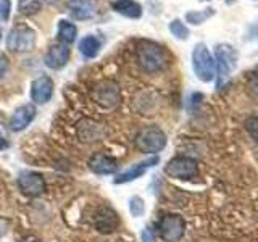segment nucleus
Wrapping results in <instances>:
<instances>
[{
	"mask_svg": "<svg viewBox=\"0 0 258 242\" xmlns=\"http://www.w3.org/2000/svg\"><path fill=\"white\" fill-rule=\"evenodd\" d=\"M8 145H10V144H8V141L5 139L4 136H0V150H4V149H8Z\"/></svg>",
	"mask_w": 258,
	"mask_h": 242,
	"instance_id": "nucleus-32",
	"label": "nucleus"
},
{
	"mask_svg": "<svg viewBox=\"0 0 258 242\" xmlns=\"http://www.w3.org/2000/svg\"><path fill=\"white\" fill-rule=\"evenodd\" d=\"M111 8L116 13L131 20H137L142 16V5L137 4L136 0H115V2L111 4Z\"/></svg>",
	"mask_w": 258,
	"mask_h": 242,
	"instance_id": "nucleus-18",
	"label": "nucleus"
},
{
	"mask_svg": "<svg viewBox=\"0 0 258 242\" xmlns=\"http://www.w3.org/2000/svg\"><path fill=\"white\" fill-rule=\"evenodd\" d=\"M10 8H12V0H0V18L4 21H7L8 16H10Z\"/></svg>",
	"mask_w": 258,
	"mask_h": 242,
	"instance_id": "nucleus-26",
	"label": "nucleus"
},
{
	"mask_svg": "<svg viewBox=\"0 0 258 242\" xmlns=\"http://www.w3.org/2000/svg\"><path fill=\"white\" fill-rule=\"evenodd\" d=\"M89 169L95 174H115L118 169V161L116 158H113L110 155H105V153H95L91 158H89Z\"/></svg>",
	"mask_w": 258,
	"mask_h": 242,
	"instance_id": "nucleus-16",
	"label": "nucleus"
},
{
	"mask_svg": "<svg viewBox=\"0 0 258 242\" xmlns=\"http://www.w3.org/2000/svg\"><path fill=\"white\" fill-rule=\"evenodd\" d=\"M192 68L202 83H210L215 78V58L205 44H197L192 50Z\"/></svg>",
	"mask_w": 258,
	"mask_h": 242,
	"instance_id": "nucleus-4",
	"label": "nucleus"
},
{
	"mask_svg": "<svg viewBox=\"0 0 258 242\" xmlns=\"http://www.w3.org/2000/svg\"><path fill=\"white\" fill-rule=\"evenodd\" d=\"M245 129L248 134L252 136V139L258 144V116H250L245 119Z\"/></svg>",
	"mask_w": 258,
	"mask_h": 242,
	"instance_id": "nucleus-25",
	"label": "nucleus"
},
{
	"mask_svg": "<svg viewBox=\"0 0 258 242\" xmlns=\"http://www.w3.org/2000/svg\"><path fill=\"white\" fill-rule=\"evenodd\" d=\"M165 173L174 179H190L199 174V165L190 157H174L166 163Z\"/></svg>",
	"mask_w": 258,
	"mask_h": 242,
	"instance_id": "nucleus-8",
	"label": "nucleus"
},
{
	"mask_svg": "<svg viewBox=\"0 0 258 242\" xmlns=\"http://www.w3.org/2000/svg\"><path fill=\"white\" fill-rule=\"evenodd\" d=\"M8 226H10V223H8L7 220H4V218H0V239H2L8 232Z\"/></svg>",
	"mask_w": 258,
	"mask_h": 242,
	"instance_id": "nucleus-29",
	"label": "nucleus"
},
{
	"mask_svg": "<svg viewBox=\"0 0 258 242\" xmlns=\"http://www.w3.org/2000/svg\"><path fill=\"white\" fill-rule=\"evenodd\" d=\"M36 118V107L34 103H26L23 107L16 108L15 113L10 118V129L13 133H20L23 129H26L31 121Z\"/></svg>",
	"mask_w": 258,
	"mask_h": 242,
	"instance_id": "nucleus-15",
	"label": "nucleus"
},
{
	"mask_svg": "<svg viewBox=\"0 0 258 242\" xmlns=\"http://www.w3.org/2000/svg\"><path fill=\"white\" fill-rule=\"evenodd\" d=\"M0 39H2V29H0Z\"/></svg>",
	"mask_w": 258,
	"mask_h": 242,
	"instance_id": "nucleus-34",
	"label": "nucleus"
},
{
	"mask_svg": "<svg viewBox=\"0 0 258 242\" xmlns=\"http://www.w3.org/2000/svg\"><path fill=\"white\" fill-rule=\"evenodd\" d=\"M160 161V158L155 155V157H150L147 160H142L139 161V163H134L129 169H126L124 173H121L115 177V184H123V183H131L134 179H137V177H141L145 171H147L149 168L155 166L157 163Z\"/></svg>",
	"mask_w": 258,
	"mask_h": 242,
	"instance_id": "nucleus-17",
	"label": "nucleus"
},
{
	"mask_svg": "<svg viewBox=\"0 0 258 242\" xmlns=\"http://www.w3.org/2000/svg\"><path fill=\"white\" fill-rule=\"evenodd\" d=\"M137 65L145 73H158L166 68L168 65V53L161 45L152 40H141L136 48Z\"/></svg>",
	"mask_w": 258,
	"mask_h": 242,
	"instance_id": "nucleus-1",
	"label": "nucleus"
},
{
	"mask_svg": "<svg viewBox=\"0 0 258 242\" xmlns=\"http://www.w3.org/2000/svg\"><path fill=\"white\" fill-rule=\"evenodd\" d=\"M36 40V31L26 24H20V26H15L8 34L7 48L16 53H26L34 48Z\"/></svg>",
	"mask_w": 258,
	"mask_h": 242,
	"instance_id": "nucleus-6",
	"label": "nucleus"
},
{
	"mask_svg": "<svg viewBox=\"0 0 258 242\" xmlns=\"http://www.w3.org/2000/svg\"><path fill=\"white\" fill-rule=\"evenodd\" d=\"M157 229L165 242H179L185 232V221L181 215L168 213L160 218Z\"/></svg>",
	"mask_w": 258,
	"mask_h": 242,
	"instance_id": "nucleus-7",
	"label": "nucleus"
},
{
	"mask_svg": "<svg viewBox=\"0 0 258 242\" xmlns=\"http://www.w3.org/2000/svg\"><path fill=\"white\" fill-rule=\"evenodd\" d=\"M45 0H18V12L20 15H36L44 8Z\"/></svg>",
	"mask_w": 258,
	"mask_h": 242,
	"instance_id": "nucleus-21",
	"label": "nucleus"
},
{
	"mask_svg": "<svg viewBox=\"0 0 258 242\" xmlns=\"http://www.w3.org/2000/svg\"><path fill=\"white\" fill-rule=\"evenodd\" d=\"M169 31H171V34L179 40H185L189 37V28L185 26L181 20H173L169 23Z\"/></svg>",
	"mask_w": 258,
	"mask_h": 242,
	"instance_id": "nucleus-23",
	"label": "nucleus"
},
{
	"mask_svg": "<svg viewBox=\"0 0 258 242\" xmlns=\"http://www.w3.org/2000/svg\"><path fill=\"white\" fill-rule=\"evenodd\" d=\"M215 75L218 76L216 87L218 91L224 89L229 83L231 73L236 70L239 55L236 47H232L229 44H218L215 47Z\"/></svg>",
	"mask_w": 258,
	"mask_h": 242,
	"instance_id": "nucleus-2",
	"label": "nucleus"
},
{
	"mask_svg": "<svg viewBox=\"0 0 258 242\" xmlns=\"http://www.w3.org/2000/svg\"><path fill=\"white\" fill-rule=\"evenodd\" d=\"M20 242H42L40 240L37 236H32V234H29V236H26V237H23Z\"/></svg>",
	"mask_w": 258,
	"mask_h": 242,
	"instance_id": "nucleus-31",
	"label": "nucleus"
},
{
	"mask_svg": "<svg viewBox=\"0 0 258 242\" xmlns=\"http://www.w3.org/2000/svg\"><path fill=\"white\" fill-rule=\"evenodd\" d=\"M141 239H142V242H153V239H155V232H153L152 228H144L142 234H141Z\"/></svg>",
	"mask_w": 258,
	"mask_h": 242,
	"instance_id": "nucleus-27",
	"label": "nucleus"
},
{
	"mask_svg": "<svg viewBox=\"0 0 258 242\" xmlns=\"http://www.w3.org/2000/svg\"><path fill=\"white\" fill-rule=\"evenodd\" d=\"M213 15H215L213 8H205V10H194V12L185 13V20H187V23L194 24V26H199V24L205 23L208 18H212Z\"/></svg>",
	"mask_w": 258,
	"mask_h": 242,
	"instance_id": "nucleus-22",
	"label": "nucleus"
},
{
	"mask_svg": "<svg viewBox=\"0 0 258 242\" xmlns=\"http://www.w3.org/2000/svg\"><path fill=\"white\" fill-rule=\"evenodd\" d=\"M8 70V60L5 55H0V78H2Z\"/></svg>",
	"mask_w": 258,
	"mask_h": 242,
	"instance_id": "nucleus-28",
	"label": "nucleus"
},
{
	"mask_svg": "<svg viewBox=\"0 0 258 242\" xmlns=\"http://www.w3.org/2000/svg\"><path fill=\"white\" fill-rule=\"evenodd\" d=\"M94 228L102 234H111L118 229L119 226V216L118 213L108 205H100L95 210L92 216Z\"/></svg>",
	"mask_w": 258,
	"mask_h": 242,
	"instance_id": "nucleus-9",
	"label": "nucleus"
},
{
	"mask_svg": "<svg viewBox=\"0 0 258 242\" xmlns=\"http://www.w3.org/2000/svg\"><path fill=\"white\" fill-rule=\"evenodd\" d=\"M68 12L73 16V20H91L97 13V0H70Z\"/></svg>",
	"mask_w": 258,
	"mask_h": 242,
	"instance_id": "nucleus-14",
	"label": "nucleus"
},
{
	"mask_svg": "<svg viewBox=\"0 0 258 242\" xmlns=\"http://www.w3.org/2000/svg\"><path fill=\"white\" fill-rule=\"evenodd\" d=\"M76 134L83 142L91 144V142H99V141L105 139L107 129H105V126L102 123H99V121L91 119V118H84L76 125Z\"/></svg>",
	"mask_w": 258,
	"mask_h": 242,
	"instance_id": "nucleus-11",
	"label": "nucleus"
},
{
	"mask_svg": "<svg viewBox=\"0 0 258 242\" xmlns=\"http://www.w3.org/2000/svg\"><path fill=\"white\" fill-rule=\"evenodd\" d=\"M71 56V50L67 44H52L48 47V50L44 56V63L45 67H48L50 70H61L67 67V63L70 62Z\"/></svg>",
	"mask_w": 258,
	"mask_h": 242,
	"instance_id": "nucleus-12",
	"label": "nucleus"
},
{
	"mask_svg": "<svg viewBox=\"0 0 258 242\" xmlns=\"http://www.w3.org/2000/svg\"><path fill=\"white\" fill-rule=\"evenodd\" d=\"M53 95V81L48 76H40L31 84V99L34 103H47Z\"/></svg>",
	"mask_w": 258,
	"mask_h": 242,
	"instance_id": "nucleus-13",
	"label": "nucleus"
},
{
	"mask_svg": "<svg viewBox=\"0 0 258 242\" xmlns=\"http://www.w3.org/2000/svg\"><path fill=\"white\" fill-rule=\"evenodd\" d=\"M18 188L28 197H40L47 191V184L42 174L34 171H23L18 176Z\"/></svg>",
	"mask_w": 258,
	"mask_h": 242,
	"instance_id": "nucleus-10",
	"label": "nucleus"
},
{
	"mask_svg": "<svg viewBox=\"0 0 258 242\" xmlns=\"http://www.w3.org/2000/svg\"><path fill=\"white\" fill-rule=\"evenodd\" d=\"M134 144L142 153H158L166 147V134L158 126H145L137 133Z\"/></svg>",
	"mask_w": 258,
	"mask_h": 242,
	"instance_id": "nucleus-3",
	"label": "nucleus"
},
{
	"mask_svg": "<svg viewBox=\"0 0 258 242\" xmlns=\"http://www.w3.org/2000/svg\"><path fill=\"white\" fill-rule=\"evenodd\" d=\"M56 34H58V40L61 44H73L78 36V28L75 23L68 20H60L58 26H56Z\"/></svg>",
	"mask_w": 258,
	"mask_h": 242,
	"instance_id": "nucleus-19",
	"label": "nucleus"
},
{
	"mask_svg": "<svg viewBox=\"0 0 258 242\" xmlns=\"http://www.w3.org/2000/svg\"><path fill=\"white\" fill-rule=\"evenodd\" d=\"M129 212H131L133 216H142L144 212H145V204L144 200L141 197H131V200H129Z\"/></svg>",
	"mask_w": 258,
	"mask_h": 242,
	"instance_id": "nucleus-24",
	"label": "nucleus"
},
{
	"mask_svg": "<svg viewBox=\"0 0 258 242\" xmlns=\"http://www.w3.org/2000/svg\"><path fill=\"white\" fill-rule=\"evenodd\" d=\"M250 92H252L255 95V99H258V76H255L252 79V83H250Z\"/></svg>",
	"mask_w": 258,
	"mask_h": 242,
	"instance_id": "nucleus-30",
	"label": "nucleus"
},
{
	"mask_svg": "<svg viewBox=\"0 0 258 242\" xmlns=\"http://www.w3.org/2000/svg\"><path fill=\"white\" fill-rule=\"evenodd\" d=\"M234 2H236V0H226V4H228V5H232Z\"/></svg>",
	"mask_w": 258,
	"mask_h": 242,
	"instance_id": "nucleus-33",
	"label": "nucleus"
},
{
	"mask_svg": "<svg viewBox=\"0 0 258 242\" xmlns=\"http://www.w3.org/2000/svg\"><path fill=\"white\" fill-rule=\"evenodd\" d=\"M100 47H102L100 40L95 36H86L79 40V52L86 58H95L100 52Z\"/></svg>",
	"mask_w": 258,
	"mask_h": 242,
	"instance_id": "nucleus-20",
	"label": "nucleus"
},
{
	"mask_svg": "<svg viewBox=\"0 0 258 242\" xmlns=\"http://www.w3.org/2000/svg\"><path fill=\"white\" fill-rule=\"evenodd\" d=\"M91 97L102 108H116L121 103V89L115 81H99L91 89Z\"/></svg>",
	"mask_w": 258,
	"mask_h": 242,
	"instance_id": "nucleus-5",
	"label": "nucleus"
}]
</instances>
